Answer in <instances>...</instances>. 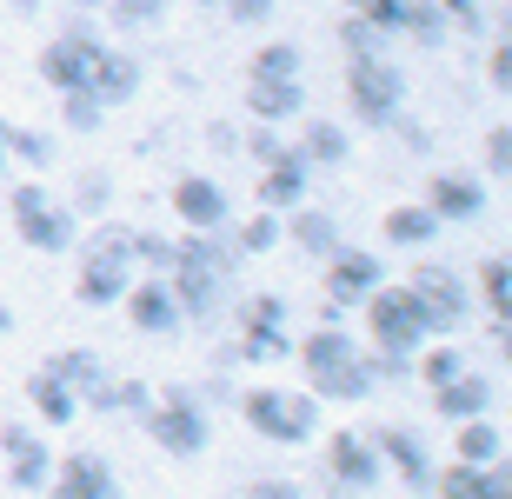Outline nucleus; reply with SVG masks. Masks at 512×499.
Returning <instances> with one entry per match:
<instances>
[{
  "mask_svg": "<svg viewBox=\"0 0 512 499\" xmlns=\"http://www.w3.org/2000/svg\"><path fill=\"white\" fill-rule=\"evenodd\" d=\"M200 7H220V0H200Z\"/></svg>",
  "mask_w": 512,
  "mask_h": 499,
  "instance_id": "bf43d9fd",
  "label": "nucleus"
},
{
  "mask_svg": "<svg viewBox=\"0 0 512 499\" xmlns=\"http://www.w3.org/2000/svg\"><path fill=\"white\" fill-rule=\"evenodd\" d=\"M366 440H373V453L386 460V473H399L413 493H433V453H426V440H419L413 426H380V433H366Z\"/></svg>",
  "mask_w": 512,
  "mask_h": 499,
  "instance_id": "ddd939ff",
  "label": "nucleus"
},
{
  "mask_svg": "<svg viewBox=\"0 0 512 499\" xmlns=\"http://www.w3.org/2000/svg\"><path fill=\"white\" fill-rule=\"evenodd\" d=\"M133 287V247L127 227H100L87 247H80V307H120Z\"/></svg>",
  "mask_w": 512,
  "mask_h": 499,
  "instance_id": "7ed1b4c3",
  "label": "nucleus"
},
{
  "mask_svg": "<svg viewBox=\"0 0 512 499\" xmlns=\"http://www.w3.org/2000/svg\"><path fill=\"white\" fill-rule=\"evenodd\" d=\"M459 460L466 466H506V433L493 420H459Z\"/></svg>",
  "mask_w": 512,
  "mask_h": 499,
  "instance_id": "cd10ccee",
  "label": "nucleus"
},
{
  "mask_svg": "<svg viewBox=\"0 0 512 499\" xmlns=\"http://www.w3.org/2000/svg\"><path fill=\"white\" fill-rule=\"evenodd\" d=\"M346 7H353L360 20H373L380 34H399V27H406V7H413V0H346Z\"/></svg>",
  "mask_w": 512,
  "mask_h": 499,
  "instance_id": "79ce46f5",
  "label": "nucleus"
},
{
  "mask_svg": "<svg viewBox=\"0 0 512 499\" xmlns=\"http://www.w3.org/2000/svg\"><path fill=\"white\" fill-rule=\"evenodd\" d=\"M47 499H120V480L100 453H67L47 480Z\"/></svg>",
  "mask_w": 512,
  "mask_h": 499,
  "instance_id": "2eb2a0df",
  "label": "nucleus"
},
{
  "mask_svg": "<svg viewBox=\"0 0 512 499\" xmlns=\"http://www.w3.org/2000/svg\"><path fill=\"white\" fill-rule=\"evenodd\" d=\"M47 373H54L60 386H74L80 406H87V400L100 393V386L114 380V373H107V360H100L94 346H67V353H54V360H47Z\"/></svg>",
  "mask_w": 512,
  "mask_h": 499,
  "instance_id": "5701e85b",
  "label": "nucleus"
},
{
  "mask_svg": "<svg viewBox=\"0 0 512 499\" xmlns=\"http://www.w3.org/2000/svg\"><path fill=\"white\" fill-rule=\"evenodd\" d=\"M386 460L373 453V440H366L360 426H346V433H333L326 440V480L346 486V493H366V486H380Z\"/></svg>",
  "mask_w": 512,
  "mask_h": 499,
  "instance_id": "9b49d317",
  "label": "nucleus"
},
{
  "mask_svg": "<svg viewBox=\"0 0 512 499\" xmlns=\"http://www.w3.org/2000/svg\"><path fill=\"white\" fill-rule=\"evenodd\" d=\"M386 40L393 34H380L373 20H360V14H346L340 20V47H346V60H373V54H386Z\"/></svg>",
  "mask_w": 512,
  "mask_h": 499,
  "instance_id": "58836bf2",
  "label": "nucleus"
},
{
  "mask_svg": "<svg viewBox=\"0 0 512 499\" xmlns=\"http://www.w3.org/2000/svg\"><path fill=\"white\" fill-rule=\"evenodd\" d=\"M380 280H386V273H380V253H366V247L326 253V300H333V307H360Z\"/></svg>",
  "mask_w": 512,
  "mask_h": 499,
  "instance_id": "4468645a",
  "label": "nucleus"
},
{
  "mask_svg": "<svg viewBox=\"0 0 512 499\" xmlns=\"http://www.w3.org/2000/svg\"><path fill=\"white\" fill-rule=\"evenodd\" d=\"M439 7H446V20H453V27H466V34H486V7H479V0H439Z\"/></svg>",
  "mask_w": 512,
  "mask_h": 499,
  "instance_id": "09e8293b",
  "label": "nucleus"
},
{
  "mask_svg": "<svg viewBox=\"0 0 512 499\" xmlns=\"http://www.w3.org/2000/svg\"><path fill=\"white\" fill-rule=\"evenodd\" d=\"M14 233L27 240L34 253H67L80 240V220H74V207H60V200H47V207H34V213H20L14 220Z\"/></svg>",
  "mask_w": 512,
  "mask_h": 499,
  "instance_id": "aec40b11",
  "label": "nucleus"
},
{
  "mask_svg": "<svg viewBox=\"0 0 512 499\" xmlns=\"http://www.w3.org/2000/svg\"><path fill=\"white\" fill-rule=\"evenodd\" d=\"M433 240H439V220L426 213V200H406V207L386 213V247H399V253H426Z\"/></svg>",
  "mask_w": 512,
  "mask_h": 499,
  "instance_id": "a878e982",
  "label": "nucleus"
},
{
  "mask_svg": "<svg viewBox=\"0 0 512 499\" xmlns=\"http://www.w3.org/2000/svg\"><path fill=\"white\" fill-rule=\"evenodd\" d=\"M220 14L240 20V27H266L273 20V0H220Z\"/></svg>",
  "mask_w": 512,
  "mask_h": 499,
  "instance_id": "49530a36",
  "label": "nucleus"
},
{
  "mask_svg": "<svg viewBox=\"0 0 512 499\" xmlns=\"http://www.w3.org/2000/svg\"><path fill=\"white\" fill-rule=\"evenodd\" d=\"M306 193H313V167L300 160V147H286L280 160H266V167H260V207L266 213L306 207Z\"/></svg>",
  "mask_w": 512,
  "mask_h": 499,
  "instance_id": "dca6fc26",
  "label": "nucleus"
},
{
  "mask_svg": "<svg viewBox=\"0 0 512 499\" xmlns=\"http://www.w3.org/2000/svg\"><path fill=\"white\" fill-rule=\"evenodd\" d=\"M127 320L140 333H153V340H167V333H180L187 320H180V300H173V287H167V273H133V287H127Z\"/></svg>",
  "mask_w": 512,
  "mask_h": 499,
  "instance_id": "9d476101",
  "label": "nucleus"
},
{
  "mask_svg": "<svg viewBox=\"0 0 512 499\" xmlns=\"http://www.w3.org/2000/svg\"><path fill=\"white\" fill-rule=\"evenodd\" d=\"M173 213L187 233H207V227H233V193L213 180V173H187L173 187Z\"/></svg>",
  "mask_w": 512,
  "mask_h": 499,
  "instance_id": "f8f14e48",
  "label": "nucleus"
},
{
  "mask_svg": "<svg viewBox=\"0 0 512 499\" xmlns=\"http://www.w3.org/2000/svg\"><path fill=\"white\" fill-rule=\"evenodd\" d=\"M74 7H87V14H94V7H107V0H74Z\"/></svg>",
  "mask_w": 512,
  "mask_h": 499,
  "instance_id": "13d9d810",
  "label": "nucleus"
},
{
  "mask_svg": "<svg viewBox=\"0 0 512 499\" xmlns=\"http://www.w3.org/2000/svg\"><path fill=\"white\" fill-rule=\"evenodd\" d=\"M373 380H413V353H366Z\"/></svg>",
  "mask_w": 512,
  "mask_h": 499,
  "instance_id": "de8ad7c7",
  "label": "nucleus"
},
{
  "mask_svg": "<svg viewBox=\"0 0 512 499\" xmlns=\"http://www.w3.org/2000/svg\"><path fill=\"white\" fill-rule=\"evenodd\" d=\"M100 47H107V40L94 34V20H67V27L40 47V80H47L54 94H87Z\"/></svg>",
  "mask_w": 512,
  "mask_h": 499,
  "instance_id": "0eeeda50",
  "label": "nucleus"
},
{
  "mask_svg": "<svg viewBox=\"0 0 512 499\" xmlns=\"http://www.w3.org/2000/svg\"><path fill=\"white\" fill-rule=\"evenodd\" d=\"M240 420L273 446H306L320 433V400L313 393H280V386H253L240 400Z\"/></svg>",
  "mask_w": 512,
  "mask_h": 499,
  "instance_id": "f03ea898",
  "label": "nucleus"
},
{
  "mask_svg": "<svg viewBox=\"0 0 512 499\" xmlns=\"http://www.w3.org/2000/svg\"><path fill=\"white\" fill-rule=\"evenodd\" d=\"M486 80H493V94H506V87H512V47H506V40H493V54H486Z\"/></svg>",
  "mask_w": 512,
  "mask_h": 499,
  "instance_id": "3c124183",
  "label": "nucleus"
},
{
  "mask_svg": "<svg viewBox=\"0 0 512 499\" xmlns=\"http://www.w3.org/2000/svg\"><path fill=\"white\" fill-rule=\"evenodd\" d=\"M479 480H486V466L453 460L446 473H433V493H439V499H479Z\"/></svg>",
  "mask_w": 512,
  "mask_h": 499,
  "instance_id": "a19ab883",
  "label": "nucleus"
},
{
  "mask_svg": "<svg viewBox=\"0 0 512 499\" xmlns=\"http://www.w3.org/2000/svg\"><path fill=\"white\" fill-rule=\"evenodd\" d=\"M366 307V327H373V346H380V353H419V346H426V313H419V300L406 287H373L360 300Z\"/></svg>",
  "mask_w": 512,
  "mask_h": 499,
  "instance_id": "6e6552de",
  "label": "nucleus"
},
{
  "mask_svg": "<svg viewBox=\"0 0 512 499\" xmlns=\"http://www.w3.org/2000/svg\"><path fill=\"white\" fill-rule=\"evenodd\" d=\"M493 380H486V373H473V366H466V373H459V380H446V386H433V413L439 420H486V413H493Z\"/></svg>",
  "mask_w": 512,
  "mask_h": 499,
  "instance_id": "a211bd4d",
  "label": "nucleus"
},
{
  "mask_svg": "<svg viewBox=\"0 0 512 499\" xmlns=\"http://www.w3.org/2000/svg\"><path fill=\"white\" fill-rule=\"evenodd\" d=\"M153 440L167 446V460H200L213 440V420H207V393H193V386H167L147 413Z\"/></svg>",
  "mask_w": 512,
  "mask_h": 499,
  "instance_id": "39448f33",
  "label": "nucleus"
},
{
  "mask_svg": "<svg viewBox=\"0 0 512 499\" xmlns=\"http://www.w3.org/2000/svg\"><path fill=\"white\" fill-rule=\"evenodd\" d=\"M479 300H486V320H493V313H512V260L506 253H486V267H479Z\"/></svg>",
  "mask_w": 512,
  "mask_h": 499,
  "instance_id": "72a5a7b5",
  "label": "nucleus"
},
{
  "mask_svg": "<svg viewBox=\"0 0 512 499\" xmlns=\"http://www.w3.org/2000/svg\"><path fill=\"white\" fill-rule=\"evenodd\" d=\"M127 247H133V273H173V240L153 227H127Z\"/></svg>",
  "mask_w": 512,
  "mask_h": 499,
  "instance_id": "473e14b6",
  "label": "nucleus"
},
{
  "mask_svg": "<svg viewBox=\"0 0 512 499\" xmlns=\"http://www.w3.org/2000/svg\"><path fill=\"white\" fill-rule=\"evenodd\" d=\"M486 200H493V193H486L479 173H433V187H426V213H433L439 227H446V220H479Z\"/></svg>",
  "mask_w": 512,
  "mask_h": 499,
  "instance_id": "f3484780",
  "label": "nucleus"
},
{
  "mask_svg": "<svg viewBox=\"0 0 512 499\" xmlns=\"http://www.w3.org/2000/svg\"><path fill=\"white\" fill-rule=\"evenodd\" d=\"M67 207H74V220H100V213L114 207V173H107V167H87L74 180V200H67Z\"/></svg>",
  "mask_w": 512,
  "mask_h": 499,
  "instance_id": "7c9ffc66",
  "label": "nucleus"
},
{
  "mask_svg": "<svg viewBox=\"0 0 512 499\" xmlns=\"http://www.w3.org/2000/svg\"><path fill=\"white\" fill-rule=\"evenodd\" d=\"M300 47L293 40H266L260 54H253V67H247V80H300Z\"/></svg>",
  "mask_w": 512,
  "mask_h": 499,
  "instance_id": "2f4dec72",
  "label": "nucleus"
},
{
  "mask_svg": "<svg viewBox=\"0 0 512 499\" xmlns=\"http://www.w3.org/2000/svg\"><path fill=\"white\" fill-rule=\"evenodd\" d=\"M7 134H14V127L0 120V180H7Z\"/></svg>",
  "mask_w": 512,
  "mask_h": 499,
  "instance_id": "6e6d98bb",
  "label": "nucleus"
},
{
  "mask_svg": "<svg viewBox=\"0 0 512 499\" xmlns=\"http://www.w3.org/2000/svg\"><path fill=\"white\" fill-rule=\"evenodd\" d=\"M87 94L114 114V107H127L133 94H140V60L127 54V47H100V60H94V80H87Z\"/></svg>",
  "mask_w": 512,
  "mask_h": 499,
  "instance_id": "6ab92c4d",
  "label": "nucleus"
},
{
  "mask_svg": "<svg viewBox=\"0 0 512 499\" xmlns=\"http://www.w3.org/2000/svg\"><path fill=\"white\" fill-rule=\"evenodd\" d=\"M247 107L266 127H286V120L306 114V87L300 80H247Z\"/></svg>",
  "mask_w": 512,
  "mask_h": 499,
  "instance_id": "4be33fe9",
  "label": "nucleus"
},
{
  "mask_svg": "<svg viewBox=\"0 0 512 499\" xmlns=\"http://www.w3.org/2000/svg\"><path fill=\"white\" fill-rule=\"evenodd\" d=\"M247 499H306V493H300L293 480H260V486H253Z\"/></svg>",
  "mask_w": 512,
  "mask_h": 499,
  "instance_id": "5fc2aeb1",
  "label": "nucleus"
},
{
  "mask_svg": "<svg viewBox=\"0 0 512 499\" xmlns=\"http://www.w3.org/2000/svg\"><path fill=\"white\" fill-rule=\"evenodd\" d=\"M406 40H419V47H439V40L453 34V20H446V7L439 0H413L406 7V27H399Z\"/></svg>",
  "mask_w": 512,
  "mask_h": 499,
  "instance_id": "f704fd0d",
  "label": "nucleus"
},
{
  "mask_svg": "<svg viewBox=\"0 0 512 499\" xmlns=\"http://www.w3.org/2000/svg\"><path fill=\"white\" fill-rule=\"evenodd\" d=\"M173 300H180V320H220V307H227V273L213 267H193V260H180V247H173V273H167Z\"/></svg>",
  "mask_w": 512,
  "mask_h": 499,
  "instance_id": "1a4fd4ad",
  "label": "nucleus"
},
{
  "mask_svg": "<svg viewBox=\"0 0 512 499\" xmlns=\"http://www.w3.org/2000/svg\"><path fill=\"white\" fill-rule=\"evenodd\" d=\"M240 147H247V154L260 160V167H266V160H280V154H286V140H280V127H266V120H260V127H253L247 140H240Z\"/></svg>",
  "mask_w": 512,
  "mask_h": 499,
  "instance_id": "a18cd8bd",
  "label": "nucleus"
},
{
  "mask_svg": "<svg viewBox=\"0 0 512 499\" xmlns=\"http://www.w3.org/2000/svg\"><path fill=\"white\" fill-rule=\"evenodd\" d=\"M346 100L366 127H393L406 114V74H399L393 54H373V60H353L346 67Z\"/></svg>",
  "mask_w": 512,
  "mask_h": 499,
  "instance_id": "423d86ee",
  "label": "nucleus"
},
{
  "mask_svg": "<svg viewBox=\"0 0 512 499\" xmlns=\"http://www.w3.org/2000/svg\"><path fill=\"white\" fill-rule=\"evenodd\" d=\"M486 167H493V180H506V173H512V127H506V120L486 127Z\"/></svg>",
  "mask_w": 512,
  "mask_h": 499,
  "instance_id": "c03bdc74",
  "label": "nucleus"
},
{
  "mask_svg": "<svg viewBox=\"0 0 512 499\" xmlns=\"http://www.w3.org/2000/svg\"><path fill=\"white\" fill-rule=\"evenodd\" d=\"M233 247H240V260H253V253H273L280 247V213H253V220H240L233 227Z\"/></svg>",
  "mask_w": 512,
  "mask_h": 499,
  "instance_id": "e433bc0d",
  "label": "nucleus"
},
{
  "mask_svg": "<svg viewBox=\"0 0 512 499\" xmlns=\"http://www.w3.org/2000/svg\"><path fill=\"white\" fill-rule=\"evenodd\" d=\"M27 406H34V420H40V426H74L80 413H87V406H80V393H74V386H60L47 366H40L34 380H27Z\"/></svg>",
  "mask_w": 512,
  "mask_h": 499,
  "instance_id": "b1692460",
  "label": "nucleus"
},
{
  "mask_svg": "<svg viewBox=\"0 0 512 499\" xmlns=\"http://www.w3.org/2000/svg\"><path fill=\"white\" fill-rule=\"evenodd\" d=\"M54 134H40V127H14V134H7V160H20V167H34V173H47L54 167Z\"/></svg>",
  "mask_w": 512,
  "mask_h": 499,
  "instance_id": "c9c22d12",
  "label": "nucleus"
},
{
  "mask_svg": "<svg viewBox=\"0 0 512 499\" xmlns=\"http://www.w3.org/2000/svg\"><path fill=\"white\" fill-rule=\"evenodd\" d=\"M153 400H160V393H153L147 380H107L87 406H94V413H107V420H147Z\"/></svg>",
  "mask_w": 512,
  "mask_h": 499,
  "instance_id": "bb28decb",
  "label": "nucleus"
},
{
  "mask_svg": "<svg viewBox=\"0 0 512 499\" xmlns=\"http://www.w3.org/2000/svg\"><path fill=\"white\" fill-rule=\"evenodd\" d=\"M107 14H114V27H127V34H147V27L167 20V0H107Z\"/></svg>",
  "mask_w": 512,
  "mask_h": 499,
  "instance_id": "ea45409f",
  "label": "nucleus"
},
{
  "mask_svg": "<svg viewBox=\"0 0 512 499\" xmlns=\"http://www.w3.org/2000/svg\"><path fill=\"white\" fill-rule=\"evenodd\" d=\"M240 327H286V300L280 293H253L247 313H240Z\"/></svg>",
  "mask_w": 512,
  "mask_h": 499,
  "instance_id": "37998d69",
  "label": "nucleus"
},
{
  "mask_svg": "<svg viewBox=\"0 0 512 499\" xmlns=\"http://www.w3.org/2000/svg\"><path fill=\"white\" fill-rule=\"evenodd\" d=\"M293 360L306 366V393H313V400L360 406V400L380 393V380H373L360 340H353L346 327H313V333H306V346H293Z\"/></svg>",
  "mask_w": 512,
  "mask_h": 499,
  "instance_id": "f257e3e1",
  "label": "nucleus"
},
{
  "mask_svg": "<svg viewBox=\"0 0 512 499\" xmlns=\"http://www.w3.org/2000/svg\"><path fill=\"white\" fill-rule=\"evenodd\" d=\"M54 100H60V127L67 134H100L107 127V107L94 94H54Z\"/></svg>",
  "mask_w": 512,
  "mask_h": 499,
  "instance_id": "4c0bfd02",
  "label": "nucleus"
},
{
  "mask_svg": "<svg viewBox=\"0 0 512 499\" xmlns=\"http://www.w3.org/2000/svg\"><path fill=\"white\" fill-rule=\"evenodd\" d=\"M7 333H14V307H7V300H0V340H7Z\"/></svg>",
  "mask_w": 512,
  "mask_h": 499,
  "instance_id": "4d7b16f0",
  "label": "nucleus"
},
{
  "mask_svg": "<svg viewBox=\"0 0 512 499\" xmlns=\"http://www.w3.org/2000/svg\"><path fill=\"white\" fill-rule=\"evenodd\" d=\"M406 293H413L419 313H426V340H453V333L473 320V287H466L446 260H419Z\"/></svg>",
  "mask_w": 512,
  "mask_h": 499,
  "instance_id": "20e7f679",
  "label": "nucleus"
},
{
  "mask_svg": "<svg viewBox=\"0 0 512 499\" xmlns=\"http://www.w3.org/2000/svg\"><path fill=\"white\" fill-rule=\"evenodd\" d=\"M346 154H353V140H346V127H340V120H306V127H300V160H306V167H313V173H333V167H346Z\"/></svg>",
  "mask_w": 512,
  "mask_h": 499,
  "instance_id": "393cba45",
  "label": "nucleus"
},
{
  "mask_svg": "<svg viewBox=\"0 0 512 499\" xmlns=\"http://www.w3.org/2000/svg\"><path fill=\"white\" fill-rule=\"evenodd\" d=\"M27 446H40V426H27V420H7L0 426V453L14 460V453H27Z\"/></svg>",
  "mask_w": 512,
  "mask_h": 499,
  "instance_id": "8fccbe9b",
  "label": "nucleus"
},
{
  "mask_svg": "<svg viewBox=\"0 0 512 499\" xmlns=\"http://www.w3.org/2000/svg\"><path fill=\"white\" fill-rule=\"evenodd\" d=\"M393 127H399V147H406V154H426V147H433V134H426L419 120H406V114H399Z\"/></svg>",
  "mask_w": 512,
  "mask_h": 499,
  "instance_id": "603ef678",
  "label": "nucleus"
},
{
  "mask_svg": "<svg viewBox=\"0 0 512 499\" xmlns=\"http://www.w3.org/2000/svg\"><path fill=\"white\" fill-rule=\"evenodd\" d=\"M47 480H54V453H47V440L7 460V486H14V493H47Z\"/></svg>",
  "mask_w": 512,
  "mask_h": 499,
  "instance_id": "c756f323",
  "label": "nucleus"
},
{
  "mask_svg": "<svg viewBox=\"0 0 512 499\" xmlns=\"http://www.w3.org/2000/svg\"><path fill=\"white\" fill-rule=\"evenodd\" d=\"M227 360H247V366L293 360V340H286V327H240V340H233Z\"/></svg>",
  "mask_w": 512,
  "mask_h": 499,
  "instance_id": "c85d7f7f",
  "label": "nucleus"
},
{
  "mask_svg": "<svg viewBox=\"0 0 512 499\" xmlns=\"http://www.w3.org/2000/svg\"><path fill=\"white\" fill-rule=\"evenodd\" d=\"M280 240H293L300 253H313V260H326V253H340L346 247V233H340V220L326 207H293L280 220Z\"/></svg>",
  "mask_w": 512,
  "mask_h": 499,
  "instance_id": "412c9836",
  "label": "nucleus"
},
{
  "mask_svg": "<svg viewBox=\"0 0 512 499\" xmlns=\"http://www.w3.org/2000/svg\"><path fill=\"white\" fill-rule=\"evenodd\" d=\"M479 499H512V480H506V466H486V480H479Z\"/></svg>",
  "mask_w": 512,
  "mask_h": 499,
  "instance_id": "864d4df0",
  "label": "nucleus"
}]
</instances>
